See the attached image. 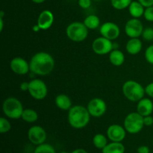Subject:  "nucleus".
Returning a JSON list of instances; mask_svg holds the SVG:
<instances>
[{
    "label": "nucleus",
    "instance_id": "obj_1",
    "mask_svg": "<svg viewBox=\"0 0 153 153\" xmlns=\"http://www.w3.org/2000/svg\"><path fill=\"white\" fill-rule=\"evenodd\" d=\"M30 72L37 76H47L55 68V60L49 53L39 52L33 55L29 62Z\"/></svg>",
    "mask_w": 153,
    "mask_h": 153
},
{
    "label": "nucleus",
    "instance_id": "obj_2",
    "mask_svg": "<svg viewBox=\"0 0 153 153\" xmlns=\"http://www.w3.org/2000/svg\"><path fill=\"white\" fill-rule=\"evenodd\" d=\"M91 114L87 107L74 105L69 110L68 123L70 126L76 129H81L88 125L91 120Z\"/></svg>",
    "mask_w": 153,
    "mask_h": 153
},
{
    "label": "nucleus",
    "instance_id": "obj_3",
    "mask_svg": "<svg viewBox=\"0 0 153 153\" xmlns=\"http://www.w3.org/2000/svg\"><path fill=\"white\" fill-rule=\"evenodd\" d=\"M124 97L131 102H138L144 97L145 88L139 82L134 80H128L123 84L122 88Z\"/></svg>",
    "mask_w": 153,
    "mask_h": 153
},
{
    "label": "nucleus",
    "instance_id": "obj_4",
    "mask_svg": "<svg viewBox=\"0 0 153 153\" xmlns=\"http://www.w3.org/2000/svg\"><path fill=\"white\" fill-rule=\"evenodd\" d=\"M2 111L7 118L11 120L20 119L24 108L22 102L16 97L5 99L2 104Z\"/></svg>",
    "mask_w": 153,
    "mask_h": 153
},
{
    "label": "nucleus",
    "instance_id": "obj_5",
    "mask_svg": "<svg viewBox=\"0 0 153 153\" xmlns=\"http://www.w3.org/2000/svg\"><path fill=\"white\" fill-rule=\"evenodd\" d=\"M88 28L82 22H73L66 28V34L70 40L80 43L86 40L88 35Z\"/></svg>",
    "mask_w": 153,
    "mask_h": 153
},
{
    "label": "nucleus",
    "instance_id": "obj_6",
    "mask_svg": "<svg viewBox=\"0 0 153 153\" xmlns=\"http://www.w3.org/2000/svg\"><path fill=\"white\" fill-rule=\"evenodd\" d=\"M123 126L127 132L130 134H137L142 131L144 126L143 117L138 112H131L124 119Z\"/></svg>",
    "mask_w": 153,
    "mask_h": 153
},
{
    "label": "nucleus",
    "instance_id": "obj_7",
    "mask_svg": "<svg viewBox=\"0 0 153 153\" xmlns=\"http://www.w3.org/2000/svg\"><path fill=\"white\" fill-rule=\"evenodd\" d=\"M28 93L36 100H43L48 94L46 84L40 79H34L29 82Z\"/></svg>",
    "mask_w": 153,
    "mask_h": 153
},
{
    "label": "nucleus",
    "instance_id": "obj_8",
    "mask_svg": "<svg viewBox=\"0 0 153 153\" xmlns=\"http://www.w3.org/2000/svg\"><path fill=\"white\" fill-rule=\"evenodd\" d=\"M92 49L97 55H107L114 49V43H112V40L102 36L93 41Z\"/></svg>",
    "mask_w": 153,
    "mask_h": 153
},
{
    "label": "nucleus",
    "instance_id": "obj_9",
    "mask_svg": "<svg viewBox=\"0 0 153 153\" xmlns=\"http://www.w3.org/2000/svg\"><path fill=\"white\" fill-rule=\"evenodd\" d=\"M87 108L91 117H100L105 114L107 111V105L102 99L94 98L88 103Z\"/></svg>",
    "mask_w": 153,
    "mask_h": 153
},
{
    "label": "nucleus",
    "instance_id": "obj_10",
    "mask_svg": "<svg viewBox=\"0 0 153 153\" xmlns=\"http://www.w3.org/2000/svg\"><path fill=\"white\" fill-rule=\"evenodd\" d=\"M143 25L141 21L137 18H131L125 25V32L130 38H138L142 35Z\"/></svg>",
    "mask_w": 153,
    "mask_h": 153
},
{
    "label": "nucleus",
    "instance_id": "obj_11",
    "mask_svg": "<svg viewBox=\"0 0 153 153\" xmlns=\"http://www.w3.org/2000/svg\"><path fill=\"white\" fill-rule=\"evenodd\" d=\"M28 140L34 145H38L44 143L46 141L47 134L43 127L40 126H33L28 131Z\"/></svg>",
    "mask_w": 153,
    "mask_h": 153
},
{
    "label": "nucleus",
    "instance_id": "obj_12",
    "mask_svg": "<svg viewBox=\"0 0 153 153\" xmlns=\"http://www.w3.org/2000/svg\"><path fill=\"white\" fill-rule=\"evenodd\" d=\"M100 31L102 37L111 40H114L117 39L120 34V27L116 23L112 22H104L100 26Z\"/></svg>",
    "mask_w": 153,
    "mask_h": 153
},
{
    "label": "nucleus",
    "instance_id": "obj_13",
    "mask_svg": "<svg viewBox=\"0 0 153 153\" xmlns=\"http://www.w3.org/2000/svg\"><path fill=\"white\" fill-rule=\"evenodd\" d=\"M10 68L13 73L22 76L30 71V64L23 58L15 57L10 61Z\"/></svg>",
    "mask_w": 153,
    "mask_h": 153
},
{
    "label": "nucleus",
    "instance_id": "obj_14",
    "mask_svg": "<svg viewBox=\"0 0 153 153\" xmlns=\"http://www.w3.org/2000/svg\"><path fill=\"white\" fill-rule=\"evenodd\" d=\"M108 138L112 142H122L126 136V130L124 126L118 124L111 125L107 129Z\"/></svg>",
    "mask_w": 153,
    "mask_h": 153
},
{
    "label": "nucleus",
    "instance_id": "obj_15",
    "mask_svg": "<svg viewBox=\"0 0 153 153\" xmlns=\"http://www.w3.org/2000/svg\"><path fill=\"white\" fill-rule=\"evenodd\" d=\"M55 17L51 10H44L39 14L37 18V26L40 30H48L53 25Z\"/></svg>",
    "mask_w": 153,
    "mask_h": 153
},
{
    "label": "nucleus",
    "instance_id": "obj_16",
    "mask_svg": "<svg viewBox=\"0 0 153 153\" xmlns=\"http://www.w3.org/2000/svg\"><path fill=\"white\" fill-rule=\"evenodd\" d=\"M137 112L143 117L151 115L153 112V102L150 99L143 97L137 102Z\"/></svg>",
    "mask_w": 153,
    "mask_h": 153
},
{
    "label": "nucleus",
    "instance_id": "obj_17",
    "mask_svg": "<svg viewBox=\"0 0 153 153\" xmlns=\"http://www.w3.org/2000/svg\"><path fill=\"white\" fill-rule=\"evenodd\" d=\"M143 47L142 41L138 38H130L126 46L127 52L131 55H137L140 52Z\"/></svg>",
    "mask_w": 153,
    "mask_h": 153
},
{
    "label": "nucleus",
    "instance_id": "obj_18",
    "mask_svg": "<svg viewBox=\"0 0 153 153\" xmlns=\"http://www.w3.org/2000/svg\"><path fill=\"white\" fill-rule=\"evenodd\" d=\"M55 102L57 107L62 111H69L73 107L71 99L66 94H58L55 97Z\"/></svg>",
    "mask_w": 153,
    "mask_h": 153
},
{
    "label": "nucleus",
    "instance_id": "obj_19",
    "mask_svg": "<svg viewBox=\"0 0 153 153\" xmlns=\"http://www.w3.org/2000/svg\"><path fill=\"white\" fill-rule=\"evenodd\" d=\"M125 55L119 49H113L109 53V61L115 67H120L125 62Z\"/></svg>",
    "mask_w": 153,
    "mask_h": 153
},
{
    "label": "nucleus",
    "instance_id": "obj_20",
    "mask_svg": "<svg viewBox=\"0 0 153 153\" xmlns=\"http://www.w3.org/2000/svg\"><path fill=\"white\" fill-rule=\"evenodd\" d=\"M128 12L133 18L139 19L143 16L145 7L138 1H132L128 6Z\"/></svg>",
    "mask_w": 153,
    "mask_h": 153
},
{
    "label": "nucleus",
    "instance_id": "obj_21",
    "mask_svg": "<svg viewBox=\"0 0 153 153\" xmlns=\"http://www.w3.org/2000/svg\"><path fill=\"white\" fill-rule=\"evenodd\" d=\"M126 148L121 142H112L108 143L105 147L102 149V153H125Z\"/></svg>",
    "mask_w": 153,
    "mask_h": 153
},
{
    "label": "nucleus",
    "instance_id": "obj_22",
    "mask_svg": "<svg viewBox=\"0 0 153 153\" xmlns=\"http://www.w3.org/2000/svg\"><path fill=\"white\" fill-rule=\"evenodd\" d=\"M84 24L89 30H95L100 25V19L97 15L91 14L86 16L84 20Z\"/></svg>",
    "mask_w": 153,
    "mask_h": 153
},
{
    "label": "nucleus",
    "instance_id": "obj_23",
    "mask_svg": "<svg viewBox=\"0 0 153 153\" xmlns=\"http://www.w3.org/2000/svg\"><path fill=\"white\" fill-rule=\"evenodd\" d=\"M21 119L26 123H32L36 122L37 120L38 114H37V112L35 110H34V109H24L22 117H21Z\"/></svg>",
    "mask_w": 153,
    "mask_h": 153
},
{
    "label": "nucleus",
    "instance_id": "obj_24",
    "mask_svg": "<svg viewBox=\"0 0 153 153\" xmlns=\"http://www.w3.org/2000/svg\"><path fill=\"white\" fill-rule=\"evenodd\" d=\"M94 146L99 149H103L108 144V138L102 134H97L93 137Z\"/></svg>",
    "mask_w": 153,
    "mask_h": 153
},
{
    "label": "nucleus",
    "instance_id": "obj_25",
    "mask_svg": "<svg viewBox=\"0 0 153 153\" xmlns=\"http://www.w3.org/2000/svg\"><path fill=\"white\" fill-rule=\"evenodd\" d=\"M132 0H111V6L116 10H124L128 7Z\"/></svg>",
    "mask_w": 153,
    "mask_h": 153
},
{
    "label": "nucleus",
    "instance_id": "obj_26",
    "mask_svg": "<svg viewBox=\"0 0 153 153\" xmlns=\"http://www.w3.org/2000/svg\"><path fill=\"white\" fill-rule=\"evenodd\" d=\"M34 153H56V152L52 145L44 143L37 146Z\"/></svg>",
    "mask_w": 153,
    "mask_h": 153
},
{
    "label": "nucleus",
    "instance_id": "obj_27",
    "mask_svg": "<svg viewBox=\"0 0 153 153\" xmlns=\"http://www.w3.org/2000/svg\"><path fill=\"white\" fill-rule=\"evenodd\" d=\"M11 129V124L5 117L0 118V132L1 134L7 133Z\"/></svg>",
    "mask_w": 153,
    "mask_h": 153
},
{
    "label": "nucleus",
    "instance_id": "obj_28",
    "mask_svg": "<svg viewBox=\"0 0 153 153\" xmlns=\"http://www.w3.org/2000/svg\"><path fill=\"white\" fill-rule=\"evenodd\" d=\"M142 37L146 41H152L153 40V28L152 27H147L143 29L142 33Z\"/></svg>",
    "mask_w": 153,
    "mask_h": 153
},
{
    "label": "nucleus",
    "instance_id": "obj_29",
    "mask_svg": "<svg viewBox=\"0 0 153 153\" xmlns=\"http://www.w3.org/2000/svg\"><path fill=\"white\" fill-rule=\"evenodd\" d=\"M144 55L146 61L153 65V44L146 48Z\"/></svg>",
    "mask_w": 153,
    "mask_h": 153
},
{
    "label": "nucleus",
    "instance_id": "obj_30",
    "mask_svg": "<svg viewBox=\"0 0 153 153\" xmlns=\"http://www.w3.org/2000/svg\"><path fill=\"white\" fill-rule=\"evenodd\" d=\"M143 16L146 20L149 21V22H153V6L145 8Z\"/></svg>",
    "mask_w": 153,
    "mask_h": 153
},
{
    "label": "nucleus",
    "instance_id": "obj_31",
    "mask_svg": "<svg viewBox=\"0 0 153 153\" xmlns=\"http://www.w3.org/2000/svg\"><path fill=\"white\" fill-rule=\"evenodd\" d=\"M92 1L91 0H79L78 4L79 7H82V9H88L91 6Z\"/></svg>",
    "mask_w": 153,
    "mask_h": 153
},
{
    "label": "nucleus",
    "instance_id": "obj_32",
    "mask_svg": "<svg viewBox=\"0 0 153 153\" xmlns=\"http://www.w3.org/2000/svg\"><path fill=\"white\" fill-rule=\"evenodd\" d=\"M145 93L147 96H149L151 98H153V82L148 84L145 87Z\"/></svg>",
    "mask_w": 153,
    "mask_h": 153
},
{
    "label": "nucleus",
    "instance_id": "obj_33",
    "mask_svg": "<svg viewBox=\"0 0 153 153\" xmlns=\"http://www.w3.org/2000/svg\"><path fill=\"white\" fill-rule=\"evenodd\" d=\"M143 123L145 126H152L153 125V117L151 115L143 117Z\"/></svg>",
    "mask_w": 153,
    "mask_h": 153
},
{
    "label": "nucleus",
    "instance_id": "obj_34",
    "mask_svg": "<svg viewBox=\"0 0 153 153\" xmlns=\"http://www.w3.org/2000/svg\"><path fill=\"white\" fill-rule=\"evenodd\" d=\"M143 7H146L153 6V0H137Z\"/></svg>",
    "mask_w": 153,
    "mask_h": 153
},
{
    "label": "nucleus",
    "instance_id": "obj_35",
    "mask_svg": "<svg viewBox=\"0 0 153 153\" xmlns=\"http://www.w3.org/2000/svg\"><path fill=\"white\" fill-rule=\"evenodd\" d=\"M137 153H149L150 149L147 146H140L137 148Z\"/></svg>",
    "mask_w": 153,
    "mask_h": 153
},
{
    "label": "nucleus",
    "instance_id": "obj_36",
    "mask_svg": "<svg viewBox=\"0 0 153 153\" xmlns=\"http://www.w3.org/2000/svg\"><path fill=\"white\" fill-rule=\"evenodd\" d=\"M28 88H29V82H23L20 84L19 88L22 91H28Z\"/></svg>",
    "mask_w": 153,
    "mask_h": 153
},
{
    "label": "nucleus",
    "instance_id": "obj_37",
    "mask_svg": "<svg viewBox=\"0 0 153 153\" xmlns=\"http://www.w3.org/2000/svg\"><path fill=\"white\" fill-rule=\"evenodd\" d=\"M71 153H88L85 149H82V148H79V149H76L75 150H73Z\"/></svg>",
    "mask_w": 153,
    "mask_h": 153
},
{
    "label": "nucleus",
    "instance_id": "obj_38",
    "mask_svg": "<svg viewBox=\"0 0 153 153\" xmlns=\"http://www.w3.org/2000/svg\"><path fill=\"white\" fill-rule=\"evenodd\" d=\"M3 25H4V21H3V18L0 17V31H2L3 30Z\"/></svg>",
    "mask_w": 153,
    "mask_h": 153
},
{
    "label": "nucleus",
    "instance_id": "obj_39",
    "mask_svg": "<svg viewBox=\"0 0 153 153\" xmlns=\"http://www.w3.org/2000/svg\"><path fill=\"white\" fill-rule=\"evenodd\" d=\"M31 1L34 3H36V4H41V3L44 2L46 0H31Z\"/></svg>",
    "mask_w": 153,
    "mask_h": 153
},
{
    "label": "nucleus",
    "instance_id": "obj_40",
    "mask_svg": "<svg viewBox=\"0 0 153 153\" xmlns=\"http://www.w3.org/2000/svg\"><path fill=\"white\" fill-rule=\"evenodd\" d=\"M60 153H68L67 152H65V151H63V152H61Z\"/></svg>",
    "mask_w": 153,
    "mask_h": 153
},
{
    "label": "nucleus",
    "instance_id": "obj_41",
    "mask_svg": "<svg viewBox=\"0 0 153 153\" xmlns=\"http://www.w3.org/2000/svg\"><path fill=\"white\" fill-rule=\"evenodd\" d=\"M94 1H102V0H94Z\"/></svg>",
    "mask_w": 153,
    "mask_h": 153
}]
</instances>
